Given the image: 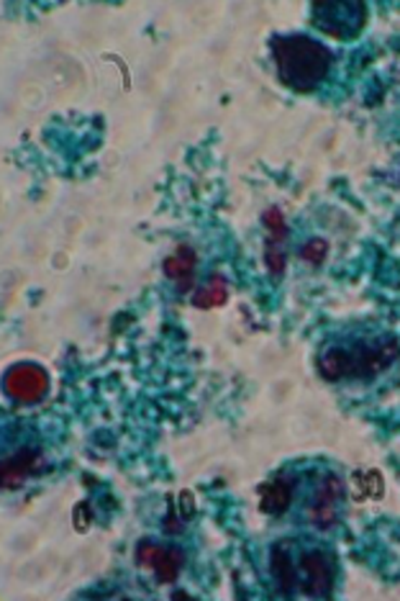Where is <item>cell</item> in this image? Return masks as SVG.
I'll return each mask as SVG.
<instances>
[{"label":"cell","mask_w":400,"mask_h":601,"mask_svg":"<svg viewBox=\"0 0 400 601\" xmlns=\"http://www.w3.org/2000/svg\"><path fill=\"white\" fill-rule=\"evenodd\" d=\"M272 60H275L278 78L285 88L296 93H311L328 78L332 73V52L311 37H291L272 39Z\"/></svg>","instance_id":"7a4b0ae2"},{"label":"cell","mask_w":400,"mask_h":601,"mask_svg":"<svg viewBox=\"0 0 400 601\" xmlns=\"http://www.w3.org/2000/svg\"><path fill=\"white\" fill-rule=\"evenodd\" d=\"M227 298H229L227 281H223V278H219V276H214V278H208V281L193 293L191 304L195 306V309H214V306L227 304Z\"/></svg>","instance_id":"7c38bea8"},{"label":"cell","mask_w":400,"mask_h":601,"mask_svg":"<svg viewBox=\"0 0 400 601\" xmlns=\"http://www.w3.org/2000/svg\"><path fill=\"white\" fill-rule=\"evenodd\" d=\"M44 456L37 447H21V450L13 452L11 458L3 460L0 465V478H3V488H21L31 475H39L44 471Z\"/></svg>","instance_id":"ba28073f"},{"label":"cell","mask_w":400,"mask_h":601,"mask_svg":"<svg viewBox=\"0 0 400 601\" xmlns=\"http://www.w3.org/2000/svg\"><path fill=\"white\" fill-rule=\"evenodd\" d=\"M400 358V342L388 332L344 334L336 342H326L315 368L328 383L372 381L390 370Z\"/></svg>","instance_id":"6da1fadb"},{"label":"cell","mask_w":400,"mask_h":601,"mask_svg":"<svg viewBox=\"0 0 400 601\" xmlns=\"http://www.w3.org/2000/svg\"><path fill=\"white\" fill-rule=\"evenodd\" d=\"M3 388L13 401L39 404L49 391V375L37 362H18L5 373Z\"/></svg>","instance_id":"8992f818"},{"label":"cell","mask_w":400,"mask_h":601,"mask_svg":"<svg viewBox=\"0 0 400 601\" xmlns=\"http://www.w3.org/2000/svg\"><path fill=\"white\" fill-rule=\"evenodd\" d=\"M86 507L88 504H80V507H77V529H80V533H82V529H86L88 527V520H86Z\"/></svg>","instance_id":"5bb4252c"},{"label":"cell","mask_w":400,"mask_h":601,"mask_svg":"<svg viewBox=\"0 0 400 601\" xmlns=\"http://www.w3.org/2000/svg\"><path fill=\"white\" fill-rule=\"evenodd\" d=\"M339 501H341V481L334 473H319L313 481L311 496L306 499V520L313 527L328 529L334 527L336 516H339Z\"/></svg>","instance_id":"5b68a950"},{"label":"cell","mask_w":400,"mask_h":601,"mask_svg":"<svg viewBox=\"0 0 400 601\" xmlns=\"http://www.w3.org/2000/svg\"><path fill=\"white\" fill-rule=\"evenodd\" d=\"M296 553V550H293ZM298 589L306 597L326 599L332 597L336 584V563L334 558L321 548H300L296 553Z\"/></svg>","instance_id":"3957f363"},{"label":"cell","mask_w":400,"mask_h":601,"mask_svg":"<svg viewBox=\"0 0 400 601\" xmlns=\"http://www.w3.org/2000/svg\"><path fill=\"white\" fill-rule=\"evenodd\" d=\"M270 573L280 597H293L298 591V571L293 542H278L270 553Z\"/></svg>","instance_id":"9c48e42d"},{"label":"cell","mask_w":400,"mask_h":601,"mask_svg":"<svg viewBox=\"0 0 400 601\" xmlns=\"http://www.w3.org/2000/svg\"><path fill=\"white\" fill-rule=\"evenodd\" d=\"M195 265H198V255H195V250L188 247V244H180V247L175 250L170 257H167L163 270L170 281L178 283L182 291H188L193 285Z\"/></svg>","instance_id":"8fae6325"},{"label":"cell","mask_w":400,"mask_h":601,"mask_svg":"<svg viewBox=\"0 0 400 601\" xmlns=\"http://www.w3.org/2000/svg\"><path fill=\"white\" fill-rule=\"evenodd\" d=\"M326 255V244L324 242H313V244H308V247H304V257L308 263H321V257Z\"/></svg>","instance_id":"4fadbf2b"},{"label":"cell","mask_w":400,"mask_h":601,"mask_svg":"<svg viewBox=\"0 0 400 601\" xmlns=\"http://www.w3.org/2000/svg\"><path fill=\"white\" fill-rule=\"evenodd\" d=\"M367 24L364 3H313V26L334 39H354Z\"/></svg>","instance_id":"277c9868"},{"label":"cell","mask_w":400,"mask_h":601,"mask_svg":"<svg viewBox=\"0 0 400 601\" xmlns=\"http://www.w3.org/2000/svg\"><path fill=\"white\" fill-rule=\"evenodd\" d=\"M296 499V484L285 475H278L275 481H267L259 486V509L270 516H283Z\"/></svg>","instance_id":"30bf717a"},{"label":"cell","mask_w":400,"mask_h":601,"mask_svg":"<svg viewBox=\"0 0 400 601\" xmlns=\"http://www.w3.org/2000/svg\"><path fill=\"white\" fill-rule=\"evenodd\" d=\"M137 558H139V563L144 565V568L157 573V578L163 584L178 581L182 563H185V555H182V550L163 548V545H154V542L139 545Z\"/></svg>","instance_id":"52a82bcc"}]
</instances>
